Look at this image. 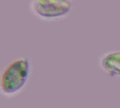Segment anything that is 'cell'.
Wrapping results in <instances>:
<instances>
[{
	"instance_id": "obj_3",
	"label": "cell",
	"mask_w": 120,
	"mask_h": 108,
	"mask_svg": "<svg viewBox=\"0 0 120 108\" xmlns=\"http://www.w3.org/2000/svg\"><path fill=\"white\" fill-rule=\"evenodd\" d=\"M99 69L110 78L120 79V50H111L101 54L97 59Z\"/></svg>"
},
{
	"instance_id": "obj_1",
	"label": "cell",
	"mask_w": 120,
	"mask_h": 108,
	"mask_svg": "<svg viewBox=\"0 0 120 108\" xmlns=\"http://www.w3.org/2000/svg\"><path fill=\"white\" fill-rule=\"evenodd\" d=\"M32 71V62L27 55L8 62L0 71V96L7 99L18 96L27 87Z\"/></svg>"
},
{
	"instance_id": "obj_2",
	"label": "cell",
	"mask_w": 120,
	"mask_h": 108,
	"mask_svg": "<svg viewBox=\"0 0 120 108\" xmlns=\"http://www.w3.org/2000/svg\"><path fill=\"white\" fill-rule=\"evenodd\" d=\"M28 8L43 22H56L69 16L74 8V0H30Z\"/></svg>"
}]
</instances>
